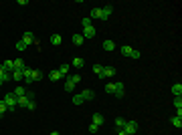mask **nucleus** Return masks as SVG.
Returning a JSON list of instances; mask_svg holds the SVG:
<instances>
[{
	"label": "nucleus",
	"mask_w": 182,
	"mask_h": 135,
	"mask_svg": "<svg viewBox=\"0 0 182 135\" xmlns=\"http://www.w3.org/2000/svg\"><path fill=\"white\" fill-rule=\"evenodd\" d=\"M81 24H83V28H89V26H93V20L89 16H85V18H81Z\"/></svg>",
	"instance_id": "nucleus-23"
},
{
	"label": "nucleus",
	"mask_w": 182,
	"mask_h": 135,
	"mask_svg": "<svg viewBox=\"0 0 182 135\" xmlns=\"http://www.w3.org/2000/svg\"><path fill=\"white\" fill-rule=\"evenodd\" d=\"M73 103H75V105H83V97H81V95H75V97H73Z\"/></svg>",
	"instance_id": "nucleus-33"
},
{
	"label": "nucleus",
	"mask_w": 182,
	"mask_h": 135,
	"mask_svg": "<svg viewBox=\"0 0 182 135\" xmlns=\"http://www.w3.org/2000/svg\"><path fill=\"white\" fill-rule=\"evenodd\" d=\"M83 59L81 57H77V59H73V63H71V67H75V69H83Z\"/></svg>",
	"instance_id": "nucleus-21"
},
{
	"label": "nucleus",
	"mask_w": 182,
	"mask_h": 135,
	"mask_svg": "<svg viewBox=\"0 0 182 135\" xmlns=\"http://www.w3.org/2000/svg\"><path fill=\"white\" fill-rule=\"evenodd\" d=\"M174 107H176V111L182 109V97H174Z\"/></svg>",
	"instance_id": "nucleus-32"
},
{
	"label": "nucleus",
	"mask_w": 182,
	"mask_h": 135,
	"mask_svg": "<svg viewBox=\"0 0 182 135\" xmlns=\"http://www.w3.org/2000/svg\"><path fill=\"white\" fill-rule=\"evenodd\" d=\"M42 79V71H37V69H33V81H41Z\"/></svg>",
	"instance_id": "nucleus-29"
},
{
	"label": "nucleus",
	"mask_w": 182,
	"mask_h": 135,
	"mask_svg": "<svg viewBox=\"0 0 182 135\" xmlns=\"http://www.w3.org/2000/svg\"><path fill=\"white\" fill-rule=\"evenodd\" d=\"M115 73H118V71H115L113 67H103V77H113Z\"/></svg>",
	"instance_id": "nucleus-22"
},
{
	"label": "nucleus",
	"mask_w": 182,
	"mask_h": 135,
	"mask_svg": "<svg viewBox=\"0 0 182 135\" xmlns=\"http://www.w3.org/2000/svg\"><path fill=\"white\" fill-rule=\"evenodd\" d=\"M101 12H103V20H107V18L111 16V12H113V6H111V4L103 6V8H101Z\"/></svg>",
	"instance_id": "nucleus-11"
},
{
	"label": "nucleus",
	"mask_w": 182,
	"mask_h": 135,
	"mask_svg": "<svg viewBox=\"0 0 182 135\" xmlns=\"http://www.w3.org/2000/svg\"><path fill=\"white\" fill-rule=\"evenodd\" d=\"M12 93L16 95V99H18V97H22V95H26V89H24V87H16Z\"/></svg>",
	"instance_id": "nucleus-24"
},
{
	"label": "nucleus",
	"mask_w": 182,
	"mask_h": 135,
	"mask_svg": "<svg viewBox=\"0 0 182 135\" xmlns=\"http://www.w3.org/2000/svg\"><path fill=\"white\" fill-rule=\"evenodd\" d=\"M119 51H122V55H123V57H130V55H131V51H134V49H131V47H127V44H123V47L119 49Z\"/></svg>",
	"instance_id": "nucleus-25"
},
{
	"label": "nucleus",
	"mask_w": 182,
	"mask_h": 135,
	"mask_svg": "<svg viewBox=\"0 0 182 135\" xmlns=\"http://www.w3.org/2000/svg\"><path fill=\"white\" fill-rule=\"evenodd\" d=\"M26 109H30V111H34V109H37V103H34V101H30V103H29V107H26Z\"/></svg>",
	"instance_id": "nucleus-39"
},
{
	"label": "nucleus",
	"mask_w": 182,
	"mask_h": 135,
	"mask_svg": "<svg viewBox=\"0 0 182 135\" xmlns=\"http://www.w3.org/2000/svg\"><path fill=\"white\" fill-rule=\"evenodd\" d=\"M105 93L107 95H113L115 93V83H107L105 85Z\"/></svg>",
	"instance_id": "nucleus-26"
},
{
	"label": "nucleus",
	"mask_w": 182,
	"mask_h": 135,
	"mask_svg": "<svg viewBox=\"0 0 182 135\" xmlns=\"http://www.w3.org/2000/svg\"><path fill=\"white\" fill-rule=\"evenodd\" d=\"M12 65H14V71H22V69L26 67V65H24V61H22V59H16V61H12Z\"/></svg>",
	"instance_id": "nucleus-18"
},
{
	"label": "nucleus",
	"mask_w": 182,
	"mask_h": 135,
	"mask_svg": "<svg viewBox=\"0 0 182 135\" xmlns=\"http://www.w3.org/2000/svg\"><path fill=\"white\" fill-rule=\"evenodd\" d=\"M103 121H105V119H103V115H101V113H95V115H93V125L101 127V125H103Z\"/></svg>",
	"instance_id": "nucleus-15"
},
{
	"label": "nucleus",
	"mask_w": 182,
	"mask_h": 135,
	"mask_svg": "<svg viewBox=\"0 0 182 135\" xmlns=\"http://www.w3.org/2000/svg\"><path fill=\"white\" fill-rule=\"evenodd\" d=\"M69 79H71V81H73V83H75V85H79V83H81V75H71V77H69Z\"/></svg>",
	"instance_id": "nucleus-35"
},
{
	"label": "nucleus",
	"mask_w": 182,
	"mask_h": 135,
	"mask_svg": "<svg viewBox=\"0 0 182 135\" xmlns=\"http://www.w3.org/2000/svg\"><path fill=\"white\" fill-rule=\"evenodd\" d=\"M2 69H4L6 73H12V71H14V65H12V61H4V63H2Z\"/></svg>",
	"instance_id": "nucleus-20"
},
{
	"label": "nucleus",
	"mask_w": 182,
	"mask_h": 135,
	"mask_svg": "<svg viewBox=\"0 0 182 135\" xmlns=\"http://www.w3.org/2000/svg\"><path fill=\"white\" fill-rule=\"evenodd\" d=\"M61 42H63V36H61V34H53L51 36V44L53 47H59Z\"/></svg>",
	"instance_id": "nucleus-17"
},
{
	"label": "nucleus",
	"mask_w": 182,
	"mask_h": 135,
	"mask_svg": "<svg viewBox=\"0 0 182 135\" xmlns=\"http://www.w3.org/2000/svg\"><path fill=\"white\" fill-rule=\"evenodd\" d=\"M118 135H127V133H126V131H123V129H119V133H118Z\"/></svg>",
	"instance_id": "nucleus-40"
},
{
	"label": "nucleus",
	"mask_w": 182,
	"mask_h": 135,
	"mask_svg": "<svg viewBox=\"0 0 182 135\" xmlns=\"http://www.w3.org/2000/svg\"><path fill=\"white\" fill-rule=\"evenodd\" d=\"M172 125L176 127V129H180L182 127V117H172Z\"/></svg>",
	"instance_id": "nucleus-30"
},
{
	"label": "nucleus",
	"mask_w": 182,
	"mask_h": 135,
	"mask_svg": "<svg viewBox=\"0 0 182 135\" xmlns=\"http://www.w3.org/2000/svg\"><path fill=\"white\" fill-rule=\"evenodd\" d=\"M6 111H8V107H6V103H4V101H0V115H4Z\"/></svg>",
	"instance_id": "nucleus-34"
},
{
	"label": "nucleus",
	"mask_w": 182,
	"mask_h": 135,
	"mask_svg": "<svg viewBox=\"0 0 182 135\" xmlns=\"http://www.w3.org/2000/svg\"><path fill=\"white\" fill-rule=\"evenodd\" d=\"M140 57H142V53L134 49V51H131V55H130V59H140Z\"/></svg>",
	"instance_id": "nucleus-36"
},
{
	"label": "nucleus",
	"mask_w": 182,
	"mask_h": 135,
	"mask_svg": "<svg viewBox=\"0 0 182 135\" xmlns=\"http://www.w3.org/2000/svg\"><path fill=\"white\" fill-rule=\"evenodd\" d=\"M73 89H75V83H73L69 77H65V91H67V93H71Z\"/></svg>",
	"instance_id": "nucleus-16"
},
{
	"label": "nucleus",
	"mask_w": 182,
	"mask_h": 135,
	"mask_svg": "<svg viewBox=\"0 0 182 135\" xmlns=\"http://www.w3.org/2000/svg\"><path fill=\"white\" fill-rule=\"evenodd\" d=\"M2 101H4L6 103V107H8V113H12V111H16V101H18V99H16V95H14V93H6L4 95V97H2Z\"/></svg>",
	"instance_id": "nucleus-1"
},
{
	"label": "nucleus",
	"mask_w": 182,
	"mask_h": 135,
	"mask_svg": "<svg viewBox=\"0 0 182 135\" xmlns=\"http://www.w3.org/2000/svg\"><path fill=\"white\" fill-rule=\"evenodd\" d=\"M79 95L83 97V101H93V99H95V93L91 91V89H83Z\"/></svg>",
	"instance_id": "nucleus-5"
},
{
	"label": "nucleus",
	"mask_w": 182,
	"mask_h": 135,
	"mask_svg": "<svg viewBox=\"0 0 182 135\" xmlns=\"http://www.w3.org/2000/svg\"><path fill=\"white\" fill-rule=\"evenodd\" d=\"M126 121H127V119H123V117H118V119H115V125H118L119 129H123V125H126Z\"/></svg>",
	"instance_id": "nucleus-31"
},
{
	"label": "nucleus",
	"mask_w": 182,
	"mask_h": 135,
	"mask_svg": "<svg viewBox=\"0 0 182 135\" xmlns=\"http://www.w3.org/2000/svg\"><path fill=\"white\" fill-rule=\"evenodd\" d=\"M172 93H174V97H182V85L180 83H176L172 87Z\"/></svg>",
	"instance_id": "nucleus-19"
},
{
	"label": "nucleus",
	"mask_w": 182,
	"mask_h": 135,
	"mask_svg": "<svg viewBox=\"0 0 182 135\" xmlns=\"http://www.w3.org/2000/svg\"><path fill=\"white\" fill-rule=\"evenodd\" d=\"M95 34H97L95 26H89V28H83V38H93Z\"/></svg>",
	"instance_id": "nucleus-8"
},
{
	"label": "nucleus",
	"mask_w": 182,
	"mask_h": 135,
	"mask_svg": "<svg viewBox=\"0 0 182 135\" xmlns=\"http://www.w3.org/2000/svg\"><path fill=\"white\" fill-rule=\"evenodd\" d=\"M30 101H34V95H33V93H29V91H26V95H22V97H18L16 105H18V107H24V109H26V107H29V103H30Z\"/></svg>",
	"instance_id": "nucleus-2"
},
{
	"label": "nucleus",
	"mask_w": 182,
	"mask_h": 135,
	"mask_svg": "<svg viewBox=\"0 0 182 135\" xmlns=\"http://www.w3.org/2000/svg\"><path fill=\"white\" fill-rule=\"evenodd\" d=\"M71 40H73V44H75V47H81V44L85 42V38H83V34L77 32V34H73V36H71Z\"/></svg>",
	"instance_id": "nucleus-10"
},
{
	"label": "nucleus",
	"mask_w": 182,
	"mask_h": 135,
	"mask_svg": "<svg viewBox=\"0 0 182 135\" xmlns=\"http://www.w3.org/2000/svg\"><path fill=\"white\" fill-rule=\"evenodd\" d=\"M12 79L16 81V83H18V81H24V77H22V71H12Z\"/></svg>",
	"instance_id": "nucleus-27"
},
{
	"label": "nucleus",
	"mask_w": 182,
	"mask_h": 135,
	"mask_svg": "<svg viewBox=\"0 0 182 135\" xmlns=\"http://www.w3.org/2000/svg\"><path fill=\"white\" fill-rule=\"evenodd\" d=\"M97 129H99V127H97V125H93V123L89 125V133H97Z\"/></svg>",
	"instance_id": "nucleus-38"
},
{
	"label": "nucleus",
	"mask_w": 182,
	"mask_h": 135,
	"mask_svg": "<svg viewBox=\"0 0 182 135\" xmlns=\"http://www.w3.org/2000/svg\"><path fill=\"white\" fill-rule=\"evenodd\" d=\"M89 18H91V20H103L101 8H91V12H89Z\"/></svg>",
	"instance_id": "nucleus-4"
},
{
	"label": "nucleus",
	"mask_w": 182,
	"mask_h": 135,
	"mask_svg": "<svg viewBox=\"0 0 182 135\" xmlns=\"http://www.w3.org/2000/svg\"><path fill=\"white\" fill-rule=\"evenodd\" d=\"M10 79H12V73H6L4 69H2V65H0V81H2V85L8 83Z\"/></svg>",
	"instance_id": "nucleus-6"
},
{
	"label": "nucleus",
	"mask_w": 182,
	"mask_h": 135,
	"mask_svg": "<svg viewBox=\"0 0 182 135\" xmlns=\"http://www.w3.org/2000/svg\"><path fill=\"white\" fill-rule=\"evenodd\" d=\"M49 79H51V81H59L61 79V73L59 71H51V73H49Z\"/></svg>",
	"instance_id": "nucleus-28"
},
{
	"label": "nucleus",
	"mask_w": 182,
	"mask_h": 135,
	"mask_svg": "<svg viewBox=\"0 0 182 135\" xmlns=\"http://www.w3.org/2000/svg\"><path fill=\"white\" fill-rule=\"evenodd\" d=\"M51 135H61V133H59V131H53V133H51Z\"/></svg>",
	"instance_id": "nucleus-41"
},
{
	"label": "nucleus",
	"mask_w": 182,
	"mask_h": 135,
	"mask_svg": "<svg viewBox=\"0 0 182 135\" xmlns=\"http://www.w3.org/2000/svg\"><path fill=\"white\" fill-rule=\"evenodd\" d=\"M123 131H126L127 135H134L135 131H138V121H134V119H127L126 125H123Z\"/></svg>",
	"instance_id": "nucleus-3"
},
{
	"label": "nucleus",
	"mask_w": 182,
	"mask_h": 135,
	"mask_svg": "<svg viewBox=\"0 0 182 135\" xmlns=\"http://www.w3.org/2000/svg\"><path fill=\"white\" fill-rule=\"evenodd\" d=\"M57 71L61 73V77H69V71H71V65H67V63H65V65H61V67L57 69Z\"/></svg>",
	"instance_id": "nucleus-12"
},
{
	"label": "nucleus",
	"mask_w": 182,
	"mask_h": 135,
	"mask_svg": "<svg viewBox=\"0 0 182 135\" xmlns=\"http://www.w3.org/2000/svg\"><path fill=\"white\" fill-rule=\"evenodd\" d=\"M20 40L24 42L26 47H29V44H33V42H34V34H33V32H24V34H22V38H20Z\"/></svg>",
	"instance_id": "nucleus-9"
},
{
	"label": "nucleus",
	"mask_w": 182,
	"mask_h": 135,
	"mask_svg": "<svg viewBox=\"0 0 182 135\" xmlns=\"http://www.w3.org/2000/svg\"><path fill=\"white\" fill-rule=\"evenodd\" d=\"M24 49H26V44H24L22 40H18V42H16V51H24Z\"/></svg>",
	"instance_id": "nucleus-37"
},
{
	"label": "nucleus",
	"mask_w": 182,
	"mask_h": 135,
	"mask_svg": "<svg viewBox=\"0 0 182 135\" xmlns=\"http://www.w3.org/2000/svg\"><path fill=\"white\" fill-rule=\"evenodd\" d=\"M93 73L97 75V79H105L103 77V65H93Z\"/></svg>",
	"instance_id": "nucleus-14"
},
{
	"label": "nucleus",
	"mask_w": 182,
	"mask_h": 135,
	"mask_svg": "<svg viewBox=\"0 0 182 135\" xmlns=\"http://www.w3.org/2000/svg\"><path fill=\"white\" fill-rule=\"evenodd\" d=\"M103 51H107V53L115 51V42L113 40H103Z\"/></svg>",
	"instance_id": "nucleus-13"
},
{
	"label": "nucleus",
	"mask_w": 182,
	"mask_h": 135,
	"mask_svg": "<svg viewBox=\"0 0 182 135\" xmlns=\"http://www.w3.org/2000/svg\"><path fill=\"white\" fill-rule=\"evenodd\" d=\"M0 85H2V81H0Z\"/></svg>",
	"instance_id": "nucleus-42"
},
{
	"label": "nucleus",
	"mask_w": 182,
	"mask_h": 135,
	"mask_svg": "<svg viewBox=\"0 0 182 135\" xmlns=\"http://www.w3.org/2000/svg\"><path fill=\"white\" fill-rule=\"evenodd\" d=\"M115 97H123V95H126V85L123 83H115Z\"/></svg>",
	"instance_id": "nucleus-7"
}]
</instances>
